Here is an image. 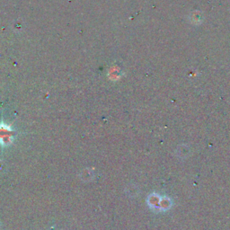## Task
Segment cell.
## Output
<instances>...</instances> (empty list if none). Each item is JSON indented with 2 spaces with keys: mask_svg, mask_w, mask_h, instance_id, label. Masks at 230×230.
<instances>
[{
  "mask_svg": "<svg viewBox=\"0 0 230 230\" xmlns=\"http://www.w3.org/2000/svg\"><path fill=\"white\" fill-rule=\"evenodd\" d=\"M6 169H7L6 164L3 161H0V173L6 172Z\"/></svg>",
  "mask_w": 230,
  "mask_h": 230,
  "instance_id": "7a4b0ae2",
  "label": "cell"
},
{
  "mask_svg": "<svg viewBox=\"0 0 230 230\" xmlns=\"http://www.w3.org/2000/svg\"><path fill=\"white\" fill-rule=\"evenodd\" d=\"M201 14H199L198 12H195V13H193V14H192V22H200V20H201Z\"/></svg>",
  "mask_w": 230,
  "mask_h": 230,
  "instance_id": "6da1fadb",
  "label": "cell"
}]
</instances>
